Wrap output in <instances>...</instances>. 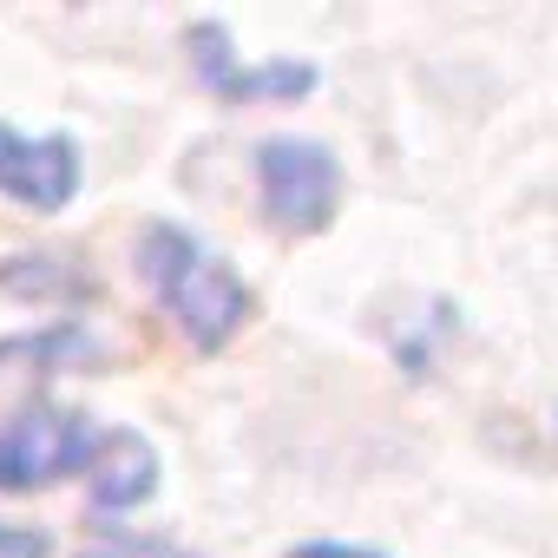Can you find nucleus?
Listing matches in <instances>:
<instances>
[{"label":"nucleus","instance_id":"f257e3e1","mask_svg":"<svg viewBox=\"0 0 558 558\" xmlns=\"http://www.w3.org/2000/svg\"><path fill=\"white\" fill-rule=\"evenodd\" d=\"M138 276L151 303L171 316V329L197 349L217 355L243 336V323L256 316V290L223 263V250H210L191 223L178 217H151L138 236Z\"/></svg>","mask_w":558,"mask_h":558},{"label":"nucleus","instance_id":"f03ea898","mask_svg":"<svg viewBox=\"0 0 558 558\" xmlns=\"http://www.w3.org/2000/svg\"><path fill=\"white\" fill-rule=\"evenodd\" d=\"M256 197L283 236H316L342 210V158L323 138L276 132L256 145Z\"/></svg>","mask_w":558,"mask_h":558},{"label":"nucleus","instance_id":"7ed1b4c3","mask_svg":"<svg viewBox=\"0 0 558 558\" xmlns=\"http://www.w3.org/2000/svg\"><path fill=\"white\" fill-rule=\"evenodd\" d=\"M99 440L106 427L80 408H27L0 427V493H40V486H60L73 473H93L99 460Z\"/></svg>","mask_w":558,"mask_h":558},{"label":"nucleus","instance_id":"20e7f679","mask_svg":"<svg viewBox=\"0 0 558 558\" xmlns=\"http://www.w3.org/2000/svg\"><path fill=\"white\" fill-rule=\"evenodd\" d=\"M184 47H191L197 80H204L217 99H230V106H290V99L316 93V66H310V60H250V66H243V53L230 47L223 21H197V27L184 34Z\"/></svg>","mask_w":558,"mask_h":558},{"label":"nucleus","instance_id":"39448f33","mask_svg":"<svg viewBox=\"0 0 558 558\" xmlns=\"http://www.w3.org/2000/svg\"><path fill=\"white\" fill-rule=\"evenodd\" d=\"M86 184V158L66 132H21L0 119V197L34 210V217H53L80 197Z\"/></svg>","mask_w":558,"mask_h":558},{"label":"nucleus","instance_id":"423d86ee","mask_svg":"<svg viewBox=\"0 0 558 558\" xmlns=\"http://www.w3.org/2000/svg\"><path fill=\"white\" fill-rule=\"evenodd\" d=\"M86 493L99 512H132L158 493V447L138 434V427H106L99 440V460L86 473Z\"/></svg>","mask_w":558,"mask_h":558},{"label":"nucleus","instance_id":"0eeeda50","mask_svg":"<svg viewBox=\"0 0 558 558\" xmlns=\"http://www.w3.org/2000/svg\"><path fill=\"white\" fill-rule=\"evenodd\" d=\"M99 355V336L73 316H53L27 336H0V362H34V368H80Z\"/></svg>","mask_w":558,"mask_h":558},{"label":"nucleus","instance_id":"6e6552de","mask_svg":"<svg viewBox=\"0 0 558 558\" xmlns=\"http://www.w3.org/2000/svg\"><path fill=\"white\" fill-rule=\"evenodd\" d=\"M0 290L14 303H86L93 276L66 269L60 256H0Z\"/></svg>","mask_w":558,"mask_h":558},{"label":"nucleus","instance_id":"1a4fd4ad","mask_svg":"<svg viewBox=\"0 0 558 558\" xmlns=\"http://www.w3.org/2000/svg\"><path fill=\"white\" fill-rule=\"evenodd\" d=\"M0 558H53V538L40 525H14L0 519Z\"/></svg>","mask_w":558,"mask_h":558},{"label":"nucleus","instance_id":"9d476101","mask_svg":"<svg viewBox=\"0 0 558 558\" xmlns=\"http://www.w3.org/2000/svg\"><path fill=\"white\" fill-rule=\"evenodd\" d=\"M80 558H191V551H178L171 538H112L99 551H80Z\"/></svg>","mask_w":558,"mask_h":558},{"label":"nucleus","instance_id":"9b49d317","mask_svg":"<svg viewBox=\"0 0 558 558\" xmlns=\"http://www.w3.org/2000/svg\"><path fill=\"white\" fill-rule=\"evenodd\" d=\"M290 558H388V551H375V545H349V538H310V545H296Z\"/></svg>","mask_w":558,"mask_h":558}]
</instances>
